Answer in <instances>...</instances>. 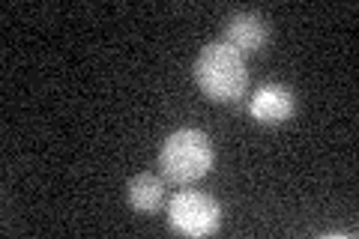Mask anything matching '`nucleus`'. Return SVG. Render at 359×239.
Returning <instances> with one entry per match:
<instances>
[{
    "label": "nucleus",
    "mask_w": 359,
    "mask_h": 239,
    "mask_svg": "<svg viewBox=\"0 0 359 239\" xmlns=\"http://www.w3.org/2000/svg\"><path fill=\"white\" fill-rule=\"evenodd\" d=\"M195 81L201 93L212 102H237L249 87V69L243 54H237L231 45L212 42L198 54Z\"/></svg>",
    "instance_id": "f257e3e1"
},
{
    "label": "nucleus",
    "mask_w": 359,
    "mask_h": 239,
    "mask_svg": "<svg viewBox=\"0 0 359 239\" xmlns=\"http://www.w3.org/2000/svg\"><path fill=\"white\" fill-rule=\"evenodd\" d=\"M159 168L165 179L177 186H189L207 177L212 168V144L201 129H180L168 135L159 153Z\"/></svg>",
    "instance_id": "f03ea898"
},
{
    "label": "nucleus",
    "mask_w": 359,
    "mask_h": 239,
    "mask_svg": "<svg viewBox=\"0 0 359 239\" xmlns=\"http://www.w3.org/2000/svg\"><path fill=\"white\" fill-rule=\"evenodd\" d=\"M219 203L204 191H180L168 207V224L180 236H210L219 231Z\"/></svg>",
    "instance_id": "7ed1b4c3"
},
{
    "label": "nucleus",
    "mask_w": 359,
    "mask_h": 239,
    "mask_svg": "<svg viewBox=\"0 0 359 239\" xmlns=\"http://www.w3.org/2000/svg\"><path fill=\"white\" fill-rule=\"evenodd\" d=\"M294 111H297V99L282 84L257 87L252 96V105H249V114L261 126H282V123L294 117Z\"/></svg>",
    "instance_id": "20e7f679"
},
{
    "label": "nucleus",
    "mask_w": 359,
    "mask_h": 239,
    "mask_svg": "<svg viewBox=\"0 0 359 239\" xmlns=\"http://www.w3.org/2000/svg\"><path fill=\"white\" fill-rule=\"evenodd\" d=\"M266 25L255 13H237L224 25V45H231L237 54H257L266 45Z\"/></svg>",
    "instance_id": "39448f33"
},
{
    "label": "nucleus",
    "mask_w": 359,
    "mask_h": 239,
    "mask_svg": "<svg viewBox=\"0 0 359 239\" xmlns=\"http://www.w3.org/2000/svg\"><path fill=\"white\" fill-rule=\"evenodd\" d=\"M162 191H165V186H162L159 177L138 174L135 179H129L126 200H129V207L138 210V212H156L159 210V203H162Z\"/></svg>",
    "instance_id": "423d86ee"
}]
</instances>
